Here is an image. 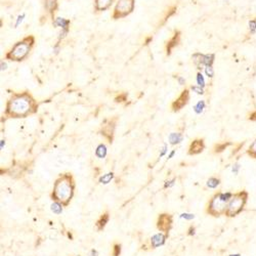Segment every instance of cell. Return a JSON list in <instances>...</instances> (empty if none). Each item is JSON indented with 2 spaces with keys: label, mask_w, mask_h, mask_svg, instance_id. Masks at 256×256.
<instances>
[{
  "label": "cell",
  "mask_w": 256,
  "mask_h": 256,
  "mask_svg": "<svg viewBox=\"0 0 256 256\" xmlns=\"http://www.w3.org/2000/svg\"><path fill=\"white\" fill-rule=\"evenodd\" d=\"M38 103L28 90L13 92L7 99L3 119H23L38 112Z\"/></svg>",
  "instance_id": "cell-1"
},
{
  "label": "cell",
  "mask_w": 256,
  "mask_h": 256,
  "mask_svg": "<svg viewBox=\"0 0 256 256\" xmlns=\"http://www.w3.org/2000/svg\"><path fill=\"white\" fill-rule=\"evenodd\" d=\"M75 192V180L71 173H64L55 180L50 197L63 206H68Z\"/></svg>",
  "instance_id": "cell-2"
},
{
  "label": "cell",
  "mask_w": 256,
  "mask_h": 256,
  "mask_svg": "<svg viewBox=\"0 0 256 256\" xmlns=\"http://www.w3.org/2000/svg\"><path fill=\"white\" fill-rule=\"evenodd\" d=\"M35 45V37L28 35L23 39L19 40L12 45V47L5 53V60L9 62L21 63L24 62L31 53Z\"/></svg>",
  "instance_id": "cell-3"
},
{
  "label": "cell",
  "mask_w": 256,
  "mask_h": 256,
  "mask_svg": "<svg viewBox=\"0 0 256 256\" xmlns=\"http://www.w3.org/2000/svg\"><path fill=\"white\" fill-rule=\"evenodd\" d=\"M246 201H247V193L246 192H240V193L234 195V197L227 203L225 215L228 217H233L238 213H240L243 210Z\"/></svg>",
  "instance_id": "cell-4"
},
{
  "label": "cell",
  "mask_w": 256,
  "mask_h": 256,
  "mask_svg": "<svg viewBox=\"0 0 256 256\" xmlns=\"http://www.w3.org/2000/svg\"><path fill=\"white\" fill-rule=\"evenodd\" d=\"M135 7V0H118L114 8L113 20L124 19L133 12Z\"/></svg>",
  "instance_id": "cell-5"
},
{
  "label": "cell",
  "mask_w": 256,
  "mask_h": 256,
  "mask_svg": "<svg viewBox=\"0 0 256 256\" xmlns=\"http://www.w3.org/2000/svg\"><path fill=\"white\" fill-rule=\"evenodd\" d=\"M118 121H119V117L118 116L108 118L102 123V126H100L99 134L105 137L110 143H112L114 140V135H115V130Z\"/></svg>",
  "instance_id": "cell-6"
},
{
  "label": "cell",
  "mask_w": 256,
  "mask_h": 256,
  "mask_svg": "<svg viewBox=\"0 0 256 256\" xmlns=\"http://www.w3.org/2000/svg\"><path fill=\"white\" fill-rule=\"evenodd\" d=\"M227 203L222 200L220 198L219 193L214 195L213 198L211 199L208 205L207 212L212 216H219L221 214H225V210H227Z\"/></svg>",
  "instance_id": "cell-7"
},
{
  "label": "cell",
  "mask_w": 256,
  "mask_h": 256,
  "mask_svg": "<svg viewBox=\"0 0 256 256\" xmlns=\"http://www.w3.org/2000/svg\"><path fill=\"white\" fill-rule=\"evenodd\" d=\"M173 223V218L172 215L168 214V213H162L159 215L157 221V228L159 230L161 233L167 234L169 233V231L172 227Z\"/></svg>",
  "instance_id": "cell-8"
},
{
  "label": "cell",
  "mask_w": 256,
  "mask_h": 256,
  "mask_svg": "<svg viewBox=\"0 0 256 256\" xmlns=\"http://www.w3.org/2000/svg\"><path fill=\"white\" fill-rule=\"evenodd\" d=\"M190 99H191L190 90L187 88L183 89L179 94V96L171 104V109H172L173 112H178V111H180L183 107H186L188 105V103L190 102Z\"/></svg>",
  "instance_id": "cell-9"
},
{
  "label": "cell",
  "mask_w": 256,
  "mask_h": 256,
  "mask_svg": "<svg viewBox=\"0 0 256 256\" xmlns=\"http://www.w3.org/2000/svg\"><path fill=\"white\" fill-rule=\"evenodd\" d=\"M43 6H44L45 11L48 12L53 23L55 21V13L59 9L58 0H43Z\"/></svg>",
  "instance_id": "cell-10"
},
{
  "label": "cell",
  "mask_w": 256,
  "mask_h": 256,
  "mask_svg": "<svg viewBox=\"0 0 256 256\" xmlns=\"http://www.w3.org/2000/svg\"><path fill=\"white\" fill-rule=\"evenodd\" d=\"M205 149V143L203 139H197L192 141V143L190 144V148H188V154L193 156V155H198L202 153Z\"/></svg>",
  "instance_id": "cell-11"
},
{
  "label": "cell",
  "mask_w": 256,
  "mask_h": 256,
  "mask_svg": "<svg viewBox=\"0 0 256 256\" xmlns=\"http://www.w3.org/2000/svg\"><path fill=\"white\" fill-rule=\"evenodd\" d=\"M116 0H94V4H93V9L94 12L99 13L108 11L109 8H111V6L114 4Z\"/></svg>",
  "instance_id": "cell-12"
},
{
  "label": "cell",
  "mask_w": 256,
  "mask_h": 256,
  "mask_svg": "<svg viewBox=\"0 0 256 256\" xmlns=\"http://www.w3.org/2000/svg\"><path fill=\"white\" fill-rule=\"evenodd\" d=\"M180 38H181V33L180 31H175L173 36L168 40L167 44H166V55H170L172 50L176 47L180 42Z\"/></svg>",
  "instance_id": "cell-13"
},
{
  "label": "cell",
  "mask_w": 256,
  "mask_h": 256,
  "mask_svg": "<svg viewBox=\"0 0 256 256\" xmlns=\"http://www.w3.org/2000/svg\"><path fill=\"white\" fill-rule=\"evenodd\" d=\"M168 238L167 234L164 233H158L156 235H154L153 237L151 238V246L153 248H158L160 246H163L166 242V239Z\"/></svg>",
  "instance_id": "cell-14"
},
{
  "label": "cell",
  "mask_w": 256,
  "mask_h": 256,
  "mask_svg": "<svg viewBox=\"0 0 256 256\" xmlns=\"http://www.w3.org/2000/svg\"><path fill=\"white\" fill-rule=\"evenodd\" d=\"M109 219H110L109 212H106V213H104L102 216H100L99 219L96 221V223H95L97 231H103L104 228H105L106 225H107V223L109 222Z\"/></svg>",
  "instance_id": "cell-15"
},
{
  "label": "cell",
  "mask_w": 256,
  "mask_h": 256,
  "mask_svg": "<svg viewBox=\"0 0 256 256\" xmlns=\"http://www.w3.org/2000/svg\"><path fill=\"white\" fill-rule=\"evenodd\" d=\"M95 156L99 159H104L107 156V147L104 143H100L97 146L95 150Z\"/></svg>",
  "instance_id": "cell-16"
},
{
  "label": "cell",
  "mask_w": 256,
  "mask_h": 256,
  "mask_svg": "<svg viewBox=\"0 0 256 256\" xmlns=\"http://www.w3.org/2000/svg\"><path fill=\"white\" fill-rule=\"evenodd\" d=\"M53 25L55 26H60L65 30V32L67 33L69 31V25H70V21L65 19H55V21L53 22Z\"/></svg>",
  "instance_id": "cell-17"
},
{
  "label": "cell",
  "mask_w": 256,
  "mask_h": 256,
  "mask_svg": "<svg viewBox=\"0 0 256 256\" xmlns=\"http://www.w3.org/2000/svg\"><path fill=\"white\" fill-rule=\"evenodd\" d=\"M63 205L59 203V202H55V201H53V203L51 204V206H50V209H51V211L53 212L56 215H60V213L63 212Z\"/></svg>",
  "instance_id": "cell-18"
},
{
  "label": "cell",
  "mask_w": 256,
  "mask_h": 256,
  "mask_svg": "<svg viewBox=\"0 0 256 256\" xmlns=\"http://www.w3.org/2000/svg\"><path fill=\"white\" fill-rule=\"evenodd\" d=\"M183 140V134L181 133H171L169 136V141L171 144L179 143Z\"/></svg>",
  "instance_id": "cell-19"
},
{
  "label": "cell",
  "mask_w": 256,
  "mask_h": 256,
  "mask_svg": "<svg viewBox=\"0 0 256 256\" xmlns=\"http://www.w3.org/2000/svg\"><path fill=\"white\" fill-rule=\"evenodd\" d=\"M113 178H114V173L113 172H109V173L104 174L103 176H100L99 181L100 183H103V184H108L109 183H111V180H112Z\"/></svg>",
  "instance_id": "cell-20"
},
{
  "label": "cell",
  "mask_w": 256,
  "mask_h": 256,
  "mask_svg": "<svg viewBox=\"0 0 256 256\" xmlns=\"http://www.w3.org/2000/svg\"><path fill=\"white\" fill-rule=\"evenodd\" d=\"M220 184V179L216 177H211L207 180V187L210 188H215Z\"/></svg>",
  "instance_id": "cell-21"
},
{
  "label": "cell",
  "mask_w": 256,
  "mask_h": 256,
  "mask_svg": "<svg viewBox=\"0 0 256 256\" xmlns=\"http://www.w3.org/2000/svg\"><path fill=\"white\" fill-rule=\"evenodd\" d=\"M231 143H218L215 146L214 148V153H221L222 151L225 150L228 146H231Z\"/></svg>",
  "instance_id": "cell-22"
},
{
  "label": "cell",
  "mask_w": 256,
  "mask_h": 256,
  "mask_svg": "<svg viewBox=\"0 0 256 256\" xmlns=\"http://www.w3.org/2000/svg\"><path fill=\"white\" fill-rule=\"evenodd\" d=\"M247 153H248V155H249L250 157H252V158H254V159H256V139H255V140L253 141V143H252L251 146L249 147Z\"/></svg>",
  "instance_id": "cell-23"
},
{
  "label": "cell",
  "mask_w": 256,
  "mask_h": 256,
  "mask_svg": "<svg viewBox=\"0 0 256 256\" xmlns=\"http://www.w3.org/2000/svg\"><path fill=\"white\" fill-rule=\"evenodd\" d=\"M195 112L198 113V114H200L203 112V110L205 109V103H204V100H200L196 106H195Z\"/></svg>",
  "instance_id": "cell-24"
},
{
  "label": "cell",
  "mask_w": 256,
  "mask_h": 256,
  "mask_svg": "<svg viewBox=\"0 0 256 256\" xmlns=\"http://www.w3.org/2000/svg\"><path fill=\"white\" fill-rule=\"evenodd\" d=\"M197 83H198V86L202 87V88L205 86V81H204V78H203V75H202L200 72L197 73Z\"/></svg>",
  "instance_id": "cell-25"
},
{
  "label": "cell",
  "mask_w": 256,
  "mask_h": 256,
  "mask_svg": "<svg viewBox=\"0 0 256 256\" xmlns=\"http://www.w3.org/2000/svg\"><path fill=\"white\" fill-rule=\"evenodd\" d=\"M127 96H128V94L126 92H123V93H121L119 94L116 99H115V102L116 103H123V102H125V100H127Z\"/></svg>",
  "instance_id": "cell-26"
},
{
  "label": "cell",
  "mask_w": 256,
  "mask_h": 256,
  "mask_svg": "<svg viewBox=\"0 0 256 256\" xmlns=\"http://www.w3.org/2000/svg\"><path fill=\"white\" fill-rule=\"evenodd\" d=\"M249 30H250L251 34H254L256 32V19L251 20V21L249 22Z\"/></svg>",
  "instance_id": "cell-27"
},
{
  "label": "cell",
  "mask_w": 256,
  "mask_h": 256,
  "mask_svg": "<svg viewBox=\"0 0 256 256\" xmlns=\"http://www.w3.org/2000/svg\"><path fill=\"white\" fill-rule=\"evenodd\" d=\"M121 253V245L120 244H115L113 247V256H119Z\"/></svg>",
  "instance_id": "cell-28"
},
{
  "label": "cell",
  "mask_w": 256,
  "mask_h": 256,
  "mask_svg": "<svg viewBox=\"0 0 256 256\" xmlns=\"http://www.w3.org/2000/svg\"><path fill=\"white\" fill-rule=\"evenodd\" d=\"M180 218H184V219H187V220H192L195 218V215L193 213H181Z\"/></svg>",
  "instance_id": "cell-29"
},
{
  "label": "cell",
  "mask_w": 256,
  "mask_h": 256,
  "mask_svg": "<svg viewBox=\"0 0 256 256\" xmlns=\"http://www.w3.org/2000/svg\"><path fill=\"white\" fill-rule=\"evenodd\" d=\"M205 73H206V75L209 77V78H212V77L214 76V71H213V68H212V67H206Z\"/></svg>",
  "instance_id": "cell-30"
},
{
  "label": "cell",
  "mask_w": 256,
  "mask_h": 256,
  "mask_svg": "<svg viewBox=\"0 0 256 256\" xmlns=\"http://www.w3.org/2000/svg\"><path fill=\"white\" fill-rule=\"evenodd\" d=\"M192 89L196 91L198 94H204V89L200 86H192Z\"/></svg>",
  "instance_id": "cell-31"
},
{
  "label": "cell",
  "mask_w": 256,
  "mask_h": 256,
  "mask_svg": "<svg viewBox=\"0 0 256 256\" xmlns=\"http://www.w3.org/2000/svg\"><path fill=\"white\" fill-rule=\"evenodd\" d=\"M174 183H175V178H173V179H171V180H167L164 184V188H168L173 187Z\"/></svg>",
  "instance_id": "cell-32"
},
{
  "label": "cell",
  "mask_w": 256,
  "mask_h": 256,
  "mask_svg": "<svg viewBox=\"0 0 256 256\" xmlns=\"http://www.w3.org/2000/svg\"><path fill=\"white\" fill-rule=\"evenodd\" d=\"M240 168H241V166H240V164H235L234 166H233V172L235 173V174H238L239 173V170H240Z\"/></svg>",
  "instance_id": "cell-33"
},
{
  "label": "cell",
  "mask_w": 256,
  "mask_h": 256,
  "mask_svg": "<svg viewBox=\"0 0 256 256\" xmlns=\"http://www.w3.org/2000/svg\"><path fill=\"white\" fill-rule=\"evenodd\" d=\"M249 120L253 121V122H256V111H253V112L249 115Z\"/></svg>",
  "instance_id": "cell-34"
},
{
  "label": "cell",
  "mask_w": 256,
  "mask_h": 256,
  "mask_svg": "<svg viewBox=\"0 0 256 256\" xmlns=\"http://www.w3.org/2000/svg\"><path fill=\"white\" fill-rule=\"evenodd\" d=\"M195 231H196V228H195V227H191L190 228H188V236H194L195 234Z\"/></svg>",
  "instance_id": "cell-35"
},
{
  "label": "cell",
  "mask_w": 256,
  "mask_h": 256,
  "mask_svg": "<svg viewBox=\"0 0 256 256\" xmlns=\"http://www.w3.org/2000/svg\"><path fill=\"white\" fill-rule=\"evenodd\" d=\"M89 256H99V252H97L95 249H92L89 252Z\"/></svg>",
  "instance_id": "cell-36"
},
{
  "label": "cell",
  "mask_w": 256,
  "mask_h": 256,
  "mask_svg": "<svg viewBox=\"0 0 256 256\" xmlns=\"http://www.w3.org/2000/svg\"><path fill=\"white\" fill-rule=\"evenodd\" d=\"M166 150H167V146H166V144H165L164 148L162 149V152H161V154H160V157H163V156H164L165 153H166Z\"/></svg>",
  "instance_id": "cell-37"
},
{
  "label": "cell",
  "mask_w": 256,
  "mask_h": 256,
  "mask_svg": "<svg viewBox=\"0 0 256 256\" xmlns=\"http://www.w3.org/2000/svg\"><path fill=\"white\" fill-rule=\"evenodd\" d=\"M178 81H179L180 85H183V84L186 83V80H184V79H183V78H178Z\"/></svg>",
  "instance_id": "cell-38"
},
{
  "label": "cell",
  "mask_w": 256,
  "mask_h": 256,
  "mask_svg": "<svg viewBox=\"0 0 256 256\" xmlns=\"http://www.w3.org/2000/svg\"><path fill=\"white\" fill-rule=\"evenodd\" d=\"M174 154H175V151H172V152H171L170 155H169V156H168V159H171V158L173 157V155H174Z\"/></svg>",
  "instance_id": "cell-39"
},
{
  "label": "cell",
  "mask_w": 256,
  "mask_h": 256,
  "mask_svg": "<svg viewBox=\"0 0 256 256\" xmlns=\"http://www.w3.org/2000/svg\"><path fill=\"white\" fill-rule=\"evenodd\" d=\"M230 256H241V254H239V253H237V254H231Z\"/></svg>",
  "instance_id": "cell-40"
}]
</instances>
